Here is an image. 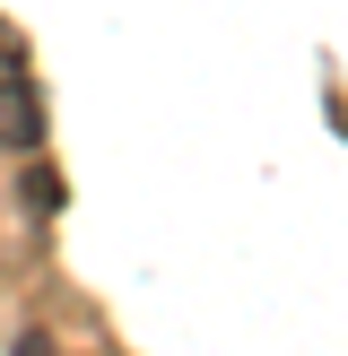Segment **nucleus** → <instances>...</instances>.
<instances>
[{
	"mask_svg": "<svg viewBox=\"0 0 348 356\" xmlns=\"http://www.w3.org/2000/svg\"><path fill=\"white\" fill-rule=\"evenodd\" d=\"M35 131H44V104H35V87H26V79H0V139H17V148H26Z\"/></svg>",
	"mask_w": 348,
	"mask_h": 356,
	"instance_id": "f257e3e1",
	"label": "nucleus"
}]
</instances>
